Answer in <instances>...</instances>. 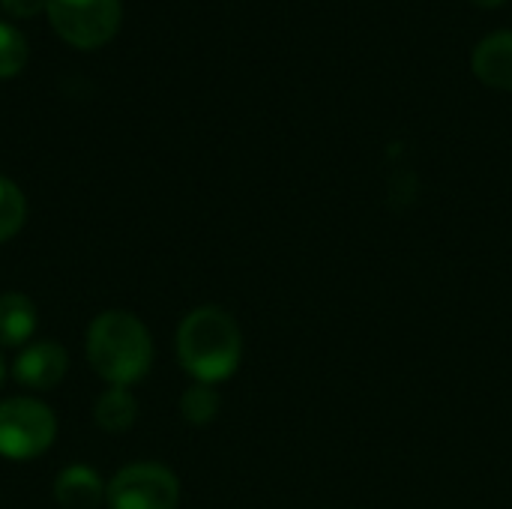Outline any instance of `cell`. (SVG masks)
<instances>
[{
  "instance_id": "cell-9",
  "label": "cell",
  "mask_w": 512,
  "mask_h": 509,
  "mask_svg": "<svg viewBox=\"0 0 512 509\" xmlns=\"http://www.w3.org/2000/svg\"><path fill=\"white\" fill-rule=\"evenodd\" d=\"M36 333V306L24 294H3L0 297V345L18 348L27 345Z\"/></svg>"
},
{
  "instance_id": "cell-5",
  "label": "cell",
  "mask_w": 512,
  "mask_h": 509,
  "mask_svg": "<svg viewBox=\"0 0 512 509\" xmlns=\"http://www.w3.org/2000/svg\"><path fill=\"white\" fill-rule=\"evenodd\" d=\"M111 509H177L180 483L177 477L153 462L123 468L105 492Z\"/></svg>"
},
{
  "instance_id": "cell-16",
  "label": "cell",
  "mask_w": 512,
  "mask_h": 509,
  "mask_svg": "<svg viewBox=\"0 0 512 509\" xmlns=\"http://www.w3.org/2000/svg\"><path fill=\"white\" fill-rule=\"evenodd\" d=\"M3 375H6V366H3V357H0V381H3Z\"/></svg>"
},
{
  "instance_id": "cell-11",
  "label": "cell",
  "mask_w": 512,
  "mask_h": 509,
  "mask_svg": "<svg viewBox=\"0 0 512 509\" xmlns=\"http://www.w3.org/2000/svg\"><path fill=\"white\" fill-rule=\"evenodd\" d=\"M180 414L192 426H207L219 414V393L210 384H195L180 396Z\"/></svg>"
},
{
  "instance_id": "cell-2",
  "label": "cell",
  "mask_w": 512,
  "mask_h": 509,
  "mask_svg": "<svg viewBox=\"0 0 512 509\" xmlns=\"http://www.w3.org/2000/svg\"><path fill=\"white\" fill-rule=\"evenodd\" d=\"M87 360L111 387H129L141 381L153 363L150 333L129 312H102L87 330Z\"/></svg>"
},
{
  "instance_id": "cell-7",
  "label": "cell",
  "mask_w": 512,
  "mask_h": 509,
  "mask_svg": "<svg viewBox=\"0 0 512 509\" xmlns=\"http://www.w3.org/2000/svg\"><path fill=\"white\" fill-rule=\"evenodd\" d=\"M474 72L489 87L512 90V30L489 33L474 48Z\"/></svg>"
},
{
  "instance_id": "cell-6",
  "label": "cell",
  "mask_w": 512,
  "mask_h": 509,
  "mask_svg": "<svg viewBox=\"0 0 512 509\" xmlns=\"http://www.w3.org/2000/svg\"><path fill=\"white\" fill-rule=\"evenodd\" d=\"M12 375L18 384H24L30 390H54L66 375V351L57 342L27 345L18 354Z\"/></svg>"
},
{
  "instance_id": "cell-8",
  "label": "cell",
  "mask_w": 512,
  "mask_h": 509,
  "mask_svg": "<svg viewBox=\"0 0 512 509\" xmlns=\"http://www.w3.org/2000/svg\"><path fill=\"white\" fill-rule=\"evenodd\" d=\"M105 492L108 486H102L99 474L84 465L63 468L54 480V498L63 509H96Z\"/></svg>"
},
{
  "instance_id": "cell-4",
  "label": "cell",
  "mask_w": 512,
  "mask_h": 509,
  "mask_svg": "<svg viewBox=\"0 0 512 509\" xmlns=\"http://www.w3.org/2000/svg\"><path fill=\"white\" fill-rule=\"evenodd\" d=\"M45 9L54 30L78 48L105 45L123 18L120 0H48Z\"/></svg>"
},
{
  "instance_id": "cell-3",
  "label": "cell",
  "mask_w": 512,
  "mask_h": 509,
  "mask_svg": "<svg viewBox=\"0 0 512 509\" xmlns=\"http://www.w3.org/2000/svg\"><path fill=\"white\" fill-rule=\"evenodd\" d=\"M57 435V420L48 405L36 399L0 402V456L9 462H30L42 456Z\"/></svg>"
},
{
  "instance_id": "cell-14",
  "label": "cell",
  "mask_w": 512,
  "mask_h": 509,
  "mask_svg": "<svg viewBox=\"0 0 512 509\" xmlns=\"http://www.w3.org/2000/svg\"><path fill=\"white\" fill-rule=\"evenodd\" d=\"M48 0H0V6L9 12V15H18V18H30L36 15Z\"/></svg>"
},
{
  "instance_id": "cell-1",
  "label": "cell",
  "mask_w": 512,
  "mask_h": 509,
  "mask_svg": "<svg viewBox=\"0 0 512 509\" xmlns=\"http://www.w3.org/2000/svg\"><path fill=\"white\" fill-rule=\"evenodd\" d=\"M177 357L198 384H219L231 378L243 357V336L237 321L219 306L189 312L177 330Z\"/></svg>"
},
{
  "instance_id": "cell-13",
  "label": "cell",
  "mask_w": 512,
  "mask_h": 509,
  "mask_svg": "<svg viewBox=\"0 0 512 509\" xmlns=\"http://www.w3.org/2000/svg\"><path fill=\"white\" fill-rule=\"evenodd\" d=\"M27 63V39L9 21H0V78L15 75Z\"/></svg>"
},
{
  "instance_id": "cell-10",
  "label": "cell",
  "mask_w": 512,
  "mask_h": 509,
  "mask_svg": "<svg viewBox=\"0 0 512 509\" xmlns=\"http://www.w3.org/2000/svg\"><path fill=\"white\" fill-rule=\"evenodd\" d=\"M93 417H96L99 429H105L111 435H120V432L132 429V423L138 417V405H135V399H132V393L126 387H111L108 393L99 396Z\"/></svg>"
},
{
  "instance_id": "cell-15",
  "label": "cell",
  "mask_w": 512,
  "mask_h": 509,
  "mask_svg": "<svg viewBox=\"0 0 512 509\" xmlns=\"http://www.w3.org/2000/svg\"><path fill=\"white\" fill-rule=\"evenodd\" d=\"M474 3H480V6H498V3H504V0H474Z\"/></svg>"
},
{
  "instance_id": "cell-12",
  "label": "cell",
  "mask_w": 512,
  "mask_h": 509,
  "mask_svg": "<svg viewBox=\"0 0 512 509\" xmlns=\"http://www.w3.org/2000/svg\"><path fill=\"white\" fill-rule=\"evenodd\" d=\"M24 219H27V201H24L21 189L12 180L0 177V243L15 237L21 231Z\"/></svg>"
}]
</instances>
